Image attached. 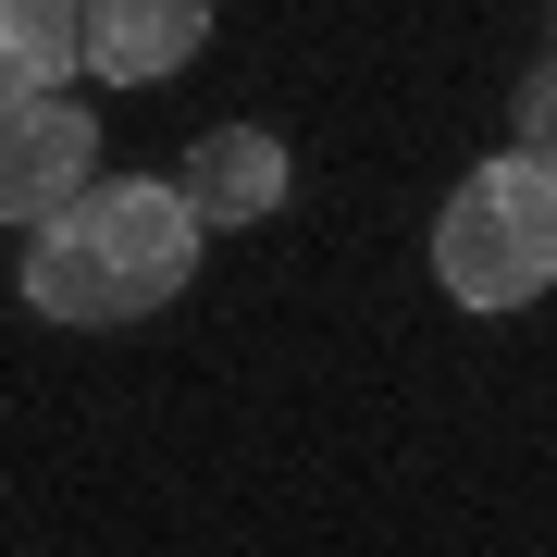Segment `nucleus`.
I'll list each match as a JSON object with an SVG mask.
<instances>
[{
  "label": "nucleus",
  "mask_w": 557,
  "mask_h": 557,
  "mask_svg": "<svg viewBox=\"0 0 557 557\" xmlns=\"http://www.w3.org/2000/svg\"><path fill=\"white\" fill-rule=\"evenodd\" d=\"M87 75V0H0V100H50Z\"/></svg>",
  "instance_id": "nucleus-6"
},
{
  "label": "nucleus",
  "mask_w": 557,
  "mask_h": 557,
  "mask_svg": "<svg viewBox=\"0 0 557 557\" xmlns=\"http://www.w3.org/2000/svg\"><path fill=\"white\" fill-rule=\"evenodd\" d=\"M186 199H199V223H260L285 199V137L273 124H211L186 149Z\"/></svg>",
  "instance_id": "nucleus-5"
},
{
  "label": "nucleus",
  "mask_w": 557,
  "mask_h": 557,
  "mask_svg": "<svg viewBox=\"0 0 557 557\" xmlns=\"http://www.w3.org/2000/svg\"><path fill=\"white\" fill-rule=\"evenodd\" d=\"M100 186V124H87V100H0V211H13V236H38V223H62Z\"/></svg>",
  "instance_id": "nucleus-3"
},
{
  "label": "nucleus",
  "mask_w": 557,
  "mask_h": 557,
  "mask_svg": "<svg viewBox=\"0 0 557 557\" xmlns=\"http://www.w3.org/2000/svg\"><path fill=\"white\" fill-rule=\"evenodd\" d=\"M199 38H211V0H87V75H112V87L186 75Z\"/></svg>",
  "instance_id": "nucleus-4"
},
{
  "label": "nucleus",
  "mask_w": 557,
  "mask_h": 557,
  "mask_svg": "<svg viewBox=\"0 0 557 557\" xmlns=\"http://www.w3.org/2000/svg\"><path fill=\"white\" fill-rule=\"evenodd\" d=\"M508 124H520L508 149H533V161H557V50L533 62V75H520V100H508Z\"/></svg>",
  "instance_id": "nucleus-7"
},
{
  "label": "nucleus",
  "mask_w": 557,
  "mask_h": 557,
  "mask_svg": "<svg viewBox=\"0 0 557 557\" xmlns=\"http://www.w3.org/2000/svg\"><path fill=\"white\" fill-rule=\"evenodd\" d=\"M199 199L186 174H124V186H87L62 223L25 236V310L50 322H137L161 298H186L199 273Z\"/></svg>",
  "instance_id": "nucleus-1"
},
{
  "label": "nucleus",
  "mask_w": 557,
  "mask_h": 557,
  "mask_svg": "<svg viewBox=\"0 0 557 557\" xmlns=\"http://www.w3.org/2000/svg\"><path fill=\"white\" fill-rule=\"evenodd\" d=\"M434 285L458 310H533L557 285V161L496 149L458 174V199L434 211Z\"/></svg>",
  "instance_id": "nucleus-2"
}]
</instances>
